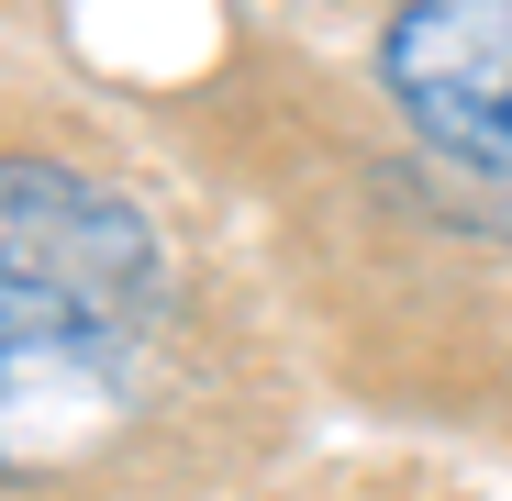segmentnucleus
I'll return each mask as SVG.
<instances>
[{
	"label": "nucleus",
	"instance_id": "nucleus-1",
	"mask_svg": "<svg viewBox=\"0 0 512 501\" xmlns=\"http://www.w3.org/2000/svg\"><path fill=\"white\" fill-rule=\"evenodd\" d=\"M156 290V223L56 156H0V346H101Z\"/></svg>",
	"mask_w": 512,
	"mask_h": 501
},
{
	"label": "nucleus",
	"instance_id": "nucleus-2",
	"mask_svg": "<svg viewBox=\"0 0 512 501\" xmlns=\"http://www.w3.org/2000/svg\"><path fill=\"white\" fill-rule=\"evenodd\" d=\"M379 78L423 145L512 179V0H401L379 34Z\"/></svg>",
	"mask_w": 512,
	"mask_h": 501
}]
</instances>
